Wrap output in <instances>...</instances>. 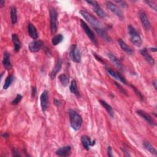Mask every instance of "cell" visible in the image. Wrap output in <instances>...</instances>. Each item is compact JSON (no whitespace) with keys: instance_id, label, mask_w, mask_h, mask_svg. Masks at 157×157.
<instances>
[{"instance_id":"1","label":"cell","mask_w":157,"mask_h":157,"mask_svg":"<svg viewBox=\"0 0 157 157\" xmlns=\"http://www.w3.org/2000/svg\"><path fill=\"white\" fill-rule=\"evenodd\" d=\"M69 115L70 124L72 128L75 131L79 130L83 123V119L81 115L77 112L74 110H69Z\"/></svg>"},{"instance_id":"2","label":"cell","mask_w":157,"mask_h":157,"mask_svg":"<svg viewBox=\"0 0 157 157\" xmlns=\"http://www.w3.org/2000/svg\"><path fill=\"white\" fill-rule=\"evenodd\" d=\"M128 31L131 43L136 47H140L142 44V39L138 32L132 25L128 26Z\"/></svg>"},{"instance_id":"3","label":"cell","mask_w":157,"mask_h":157,"mask_svg":"<svg viewBox=\"0 0 157 157\" xmlns=\"http://www.w3.org/2000/svg\"><path fill=\"white\" fill-rule=\"evenodd\" d=\"M80 14L93 27V28H102V24L95 17L90 14L85 10H81Z\"/></svg>"},{"instance_id":"4","label":"cell","mask_w":157,"mask_h":157,"mask_svg":"<svg viewBox=\"0 0 157 157\" xmlns=\"http://www.w3.org/2000/svg\"><path fill=\"white\" fill-rule=\"evenodd\" d=\"M50 31L52 34H55L57 31V18L58 13L55 9L53 7H50Z\"/></svg>"},{"instance_id":"5","label":"cell","mask_w":157,"mask_h":157,"mask_svg":"<svg viewBox=\"0 0 157 157\" xmlns=\"http://www.w3.org/2000/svg\"><path fill=\"white\" fill-rule=\"evenodd\" d=\"M88 4H90L91 6H92L94 12L101 18H105L107 17V13L102 9V8L100 7L99 4L98 2L95 1H86Z\"/></svg>"},{"instance_id":"6","label":"cell","mask_w":157,"mask_h":157,"mask_svg":"<svg viewBox=\"0 0 157 157\" xmlns=\"http://www.w3.org/2000/svg\"><path fill=\"white\" fill-rule=\"evenodd\" d=\"M69 55L72 60L77 63H78L81 61V55L79 49L76 45H72L70 47Z\"/></svg>"},{"instance_id":"7","label":"cell","mask_w":157,"mask_h":157,"mask_svg":"<svg viewBox=\"0 0 157 157\" xmlns=\"http://www.w3.org/2000/svg\"><path fill=\"white\" fill-rule=\"evenodd\" d=\"M80 25L82 29L85 32L86 34L88 36V37L90 38L91 42L94 44H97V40L95 37V35L93 33V32L91 31V29L90 28V27L88 26V25L82 20H80Z\"/></svg>"},{"instance_id":"8","label":"cell","mask_w":157,"mask_h":157,"mask_svg":"<svg viewBox=\"0 0 157 157\" xmlns=\"http://www.w3.org/2000/svg\"><path fill=\"white\" fill-rule=\"evenodd\" d=\"M44 42L40 40H34L28 45L29 50L33 53H36L44 47Z\"/></svg>"},{"instance_id":"9","label":"cell","mask_w":157,"mask_h":157,"mask_svg":"<svg viewBox=\"0 0 157 157\" xmlns=\"http://www.w3.org/2000/svg\"><path fill=\"white\" fill-rule=\"evenodd\" d=\"M105 4H106L107 7L112 12H113L115 15H117V17H118L120 18L123 19V18H124L123 13L122 11L117 7V6H116V4H113V2H112L110 1H106Z\"/></svg>"},{"instance_id":"10","label":"cell","mask_w":157,"mask_h":157,"mask_svg":"<svg viewBox=\"0 0 157 157\" xmlns=\"http://www.w3.org/2000/svg\"><path fill=\"white\" fill-rule=\"evenodd\" d=\"M40 103L42 111L44 112L48 105V93L47 90L43 91L40 96Z\"/></svg>"},{"instance_id":"11","label":"cell","mask_w":157,"mask_h":157,"mask_svg":"<svg viewBox=\"0 0 157 157\" xmlns=\"http://www.w3.org/2000/svg\"><path fill=\"white\" fill-rule=\"evenodd\" d=\"M139 15V18H140L141 23L143 25L144 28H145V30L149 31L150 29L151 25H150V22L148 18L147 14L145 13V12L144 11L140 10Z\"/></svg>"},{"instance_id":"12","label":"cell","mask_w":157,"mask_h":157,"mask_svg":"<svg viewBox=\"0 0 157 157\" xmlns=\"http://www.w3.org/2000/svg\"><path fill=\"white\" fill-rule=\"evenodd\" d=\"M81 142L84 148L86 150H89L91 147L95 145L96 141L95 140H92L90 137L84 135L81 137Z\"/></svg>"},{"instance_id":"13","label":"cell","mask_w":157,"mask_h":157,"mask_svg":"<svg viewBox=\"0 0 157 157\" xmlns=\"http://www.w3.org/2000/svg\"><path fill=\"white\" fill-rule=\"evenodd\" d=\"M137 114H138L140 117H142L143 119H144L151 126H155L156 123L153 119L151 118V117L146 112L142 110H137L136 111Z\"/></svg>"},{"instance_id":"14","label":"cell","mask_w":157,"mask_h":157,"mask_svg":"<svg viewBox=\"0 0 157 157\" xmlns=\"http://www.w3.org/2000/svg\"><path fill=\"white\" fill-rule=\"evenodd\" d=\"M105 70L107 71V72L110 75L112 76V77H113L114 78L119 80L120 82H122L123 83H124V84H126V79L123 77L121 76L119 73H118L117 72L115 71L114 70H113L112 68L109 67H105Z\"/></svg>"},{"instance_id":"15","label":"cell","mask_w":157,"mask_h":157,"mask_svg":"<svg viewBox=\"0 0 157 157\" xmlns=\"http://www.w3.org/2000/svg\"><path fill=\"white\" fill-rule=\"evenodd\" d=\"M71 151V147L69 145L64 146L58 148L56 151V154L59 156H67L70 155Z\"/></svg>"},{"instance_id":"16","label":"cell","mask_w":157,"mask_h":157,"mask_svg":"<svg viewBox=\"0 0 157 157\" xmlns=\"http://www.w3.org/2000/svg\"><path fill=\"white\" fill-rule=\"evenodd\" d=\"M107 56L109 58L110 61L119 69L120 70H123V65L121 63V62L120 61V60L117 57L115 56L113 54L111 53H107Z\"/></svg>"},{"instance_id":"17","label":"cell","mask_w":157,"mask_h":157,"mask_svg":"<svg viewBox=\"0 0 157 157\" xmlns=\"http://www.w3.org/2000/svg\"><path fill=\"white\" fill-rule=\"evenodd\" d=\"M118 44H119L121 50H123L126 54L131 55L134 53V50L129 45H128L123 39H118Z\"/></svg>"},{"instance_id":"18","label":"cell","mask_w":157,"mask_h":157,"mask_svg":"<svg viewBox=\"0 0 157 157\" xmlns=\"http://www.w3.org/2000/svg\"><path fill=\"white\" fill-rule=\"evenodd\" d=\"M140 54L144 56L145 61L150 64V65H153L155 63V60L150 55V54L148 53L147 48H142L140 50Z\"/></svg>"},{"instance_id":"19","label":"cell","mask_w":157,"mask_h":157,"mask_svg":"<svg viewBox=\"0 0 157 157\" xmlns=\"http://www.w3.org/2000/svg\"><path fill=\"white\" fill-rule=\"evenodd\" d=\"M61 66H62V59L60 58H59L57 60V62L55 64V67H53V70L51 72L50 77H51L52 79L55 78V77H56L57 74L60 71V69L61 68Z\"/></svg>"},{"instance_id":"20","label":"cell","mask_w":157,"mask_h":157,"mask_svg":"<svg viewBox=\"0 0 157 157\" xmlns=\"http://www.w3.org/2000/svg\"><path fill=\"white\" fill-rule=\"evenodd\" d=\"M28 32L29 36L33 38V39L36 40L38 37V33L36 27L31 23H29L28 25Z\"/></svg>"},{"instance_id":"21","label":"cell","mask_w":157,"mask_h":157,"mask_svg":"<svg viewBox=\"0 0 157 157\" xmlns=\"http://www.w3.org/2000/svg\"><path fill=\"white\" fill-rule=\"evenodd\" d=\"M12 39L13 44V50L15 52H18L20 50L21 46L18 35L17 34H12Z\"/></svg>"},{"instance_id":"22","label":"cell","mask_w":157,"mask_h":157,"mask_svg":"<svg viewBox=\"0 0 157 157\" xmlns=\"http://www.w3.org/2000/svg\"><path fill=\"white\" fill-rule=\"evenodd\" d=\"M2 64L5 69L9 70L12 68V64L10 60V55L7 52H5L4 53L3 59H2Z\"/></svg>"},{"instance_id":"23","label":"cell","mask_w":157,"mask_h":157,"mask_svg":"<svg viewBox=\"0 0 157 157\" xmlns=\"http://www.w3.org/2000/svg\"><path fill=\"white\" fill-rule=\"evenodd\" d=\"M95 31L105 41L110 42L111 41V39L109 36L107 34V32L103 28H94Z\"/></svg>"},{"instance_id":"24","label":"cell","mask_w":157,"mask_h":157,"mask_svg":"<svg viewBox=\"0 0 157 157\" xmlns=\"http://www.w3.org/2000/svg\"><path fill=\"white\" fill-rule=\"evenodd\" d=\"M143 145H144V147L145 150H147V151H148L151 154H153L155 155H157V151H156V150L153 147V146L151 144V143L147 140H144L143 142Z\"/></svg>"},{"instance_id":"25","label":"cell","mask_w":157,"mask_h":157,"mask_svg":"<svg viewBox=\"0 0 157 157\" xmlns=\"http://www.w3.org/2000/svg\"><path fill=\"white\" fill-rule=\"evenodd\" d=\"M99 102L102 105V106L106 110V111L108 112V113L110 115V116L113 118L114 113H113V110L112 107L104 100H101V99L99 100Z\"/></svg>"},{"instance_id":"26","label":"cell","mask_w":157,"mask_h":157,"mask_svg":"<svg viewBox=\"0 0 157 157\" xmlns=\"http://www.w3.org/2000/svg\"><path fill=\"white\" fill-rule=\"evenodd\" d=\"M69 90H70L71 92L73 94H74L77 97L79 98L80 96V94L79 91H78V89H77V83H76V81L75 80H72L71 81V83L70 86H69Z\"/></svg>"},{"instance_id":"27","label":"cell","mask_w":157,"mask_h":157,"mask_svg":"<svg viewBox=\"0 0 157 157\" xmlns=\"http://www.w3.org/2000/svg\"><path fill=\"white\" fill-rule=\"evenodd\" d=\"M10 18L11 21L13 25L15 24L17 21V9L15 6L10 7Z\"/></svg>"},{"instance_id":"28","label":"cell","mask_w":157,"mask_h":157,"mask_svg":"<svg viewBox=\"0 0 157 157\" xmlns=\"http://www.w3.org/2000/svg\"><path fill=\"white\" fill-rule=\"evenodd\" d=\"M58 78H59V80L61 84L63 86H67V85L69 84V77L67 75L62 74L59 75Z\"/></svg>"},{"instance_id":"29","label":"cell","mask_w":157,"mask_h":157,"mask_svg":"<svg viewBox=\"0 0 157 157\" xmlns=\"http://www.w3.org/2000/svg\"><path fill=\"white\" fill-rule=\"evenodd\" d=\"M63 40V36L61 34L55 35L52 39V43L53 45H57Z\"/></svg>"},{"instance_id":"30","label":"cell","mask_w":157,"mask_h":157,"mask_svg":"<svg viewBox=\"0 0 157 157\" xmlns=\"http://www.w3.org/2000/svg\"><path fill=\"white\" fill-rule=\"evenodd\" d=\"M13 76L12 75H9L5 80L4 84L3 85V89L4 90H7L12 84L13 80Z\"/></svg>"},{"instance_id":"31","label":"cell","mask_w":157,"mask_h":157,"mask_svg":"<svg viewBox=\"0 0 157 157\" xmlns=\"http://www.w3.org/2000/svg\"><path fill=\"white\" fill-rule=\"evenodd\" d=\"M145 2L153 10L155 11L157 10V7L156 4L153 1H145Z\"/></svg>"},{"instance_id":"32","label":"cell","mask_w":157,"mask_h":157,"mask_svg":"<svg viewBox=\"0 0 157 157\" xmlns=\"http://www.w3.org/2000/svg\"><path fill=\"white\" fill-rule=\"evenodd\" d=\"M22 98H23V96H22L21 94H17L16 98L11 102V104H12V105H17V104L21 101V100L22 99Z\"/></svg>"},{"instance_id":"33","label":"cell","mask_w":157,"mask_h":157,"mask_svg":"<svg viewBox=\"0 0 157 157\" xmlns=\"http://www.w3.org/2000/svg\"><path fill=\"white\" fill-rule=\"evenodd\" d=\"M130 86H131V87L134 90V91H135V93H136V94H137V95L139 96L140 99L141 101H143V100H144V96H143V95L142 94V93H141L137 90V88H136L134 85H131Z\"/></svg>"},{"instance_id":"34","label":"cell","mask_w":157,"mask_h":157,"mask_svg":"<svg viewBox=\"0 0 157 157\" xmlns=\"http://www.w3.org/2000/svg\"><path fill=\"white\" fill-rule=\"evenodd\" d=\"M114 84H115V85L123 93V94H126V95H127V92H126V91L123 88H122V86L120 85H119L118 83H117V82H114Z\"/></svg>"},{"instance_id":"35","label":"cell","mask_w":157,"mask_h":157,"mask_svg":"<svg viewBox=\"0 0 157 157\" xmlns=\"http://www.w3.org/2000/svg\"><path fill=\"white\" fill-rule=\"evenodd\" d=\"M93 54L94 55V57L96 58V59L97 60H98L99 61H100L101 63H102V64H105V62L104 61V60L102 58H101V56H99V55H98L96 53H93Z\"/></svg>"},{"instance_id":"36","label":"cell","mask_w":157,"mask_h":157,"mask_svg":"<svg viewBox=\"0 0 157 157\" xmlns=\"http://www.w3.org/2000/svg\"><path fill=\"white\" fill-rule=\"evenodd\" d=\"M107 155L110 157H112L113 155H112V149L111 148L110 146L107 147Z\"/></svg>"},{"instance_id":"37","label":"cell","mask_w":157,"mask_h":157,"mask_svg":"<svg viewBox=\"0 0 157 157\" xmlns=\"http://www.w3.org/2000/svg\"><path fill=\"white\" fill-rule=\"evenodd\" d=\"M36 91H37V89H36V86H33L32 87V92H31V94H32V97H34L36 94Z\"/></svg>"},{"instance_id":"38","label":"cell","mask_w":157,"mask_h":157,"mask_svg":"<svg viewBox=\"0 0 157 157\" xmlns=\"http://www.w3.org/2000/svg\"><path fill=\"white\" fill-rule=\"evenodd\" d=\"M117 3L118 4H120V5L122 6V7H126V4L124 1H116Z\"/></svg>"},{"instance_id":"39","label":"cell","mask_w":157,"mask_h":157,"mask_svg":"<svg viewBox=\"0 0 157 157\" xmlns=\"http://www.w3.org/2000/svg\"><path fill=\"white\" fill-rule=\"evenodd\" d=\"M54 104L56 105H57V106H58V105H59L60 104H61V103H60V101H59V100H57V99H55V101H54Z\"/></svg>"},{"instance_id":"40","label":"cell","mask_w":157,"mask_h":157,"mask_svg":"<svg viewBox=\"0 0 157 157\" xmlns=\"http://www.w3.org/2000/svg\"><path fill=\"white\" fill-rule=\"evenodd\" d=\"M5 4V1L4 0H1L0 1V7L2 8Z\"/></svg>"},{"instance_id":"41","label":"cell","mask_w":157,"mask_h":157,"mask_svg":"<svg viewBox=\"0 0 157 157\" xmlns=\"http://www.w3.org/2000/svg\"><path fill=\"white\" fill-rule=\"evenodd\" d=\"M2 137H4V138H7V137H8V136H9V134H7V132H4V133L2 134Z\"/></svg>"},{"instance_id":"42","label":"cell","mask_w":157,"mask_h":157,"mask_svg":"<svg viewBox=\"0 0 157 157\" xmlns=\"http://www.w3.org/2000/svg\"><path fill=\"white\" fill-rule=\"evenodd\" d=\"M153 86H154V88H155V90H156V80H155L154 81H153Z\"/></svg>"},{"instance_id":"43","label":"cell","mask_w":157,"mask_h":157,"mask_svg":"<svg viewBox=\"0 0 157 157\" xmlns=\"http://www.w3.org/2000/svg\"><path fill=\"white\" fill-rule=\"evenodd\" d=\"M151 51H153V52H156V48H150Z\"/></svg>"}]
</instances>
